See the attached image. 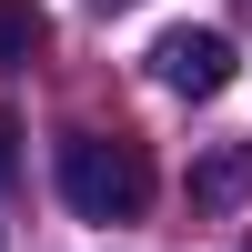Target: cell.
<instances>
[{"label":"cell","mask_w":252,"mask_h":252,"mask_svg":"<svg viewBox=\"0 0 252 252\" xmlns=\"http://www.w3.org/2000/svg\"><path fill=\"white\" fill-rule=\"evenodd\" d=\"M40 40H51V20H40V0H0V61H31Z\"/></svg>","instance_id":"obj_4"},{"label":"cell","mask_w":252,"mask_h":252,"mask_svg":"<svg viewBox=\"0 0 252 252\" xmlns=\"http://www.w3.org/2000/svg\"><path fill=\"white\" fill-rule=\"evenodd\" d=\"M61 202L81 222H131L152 202V161L141 141H111V131H71L61 141Z\"/></svg>","instance_id":"obj_1"},{"label":"cell","mask_w":252,"mask_h":252,"mask_svg":"<svg viewBox=\"0 0 252 252\" xmlns=\"http://www.w3.org/2000/svg\"><path fill=\"white\" fill-rule=\"evenodd\" d=\"M152 81H161V91H182V101H212V91H232V40L182 20V31H161V40H152Z\"/></svg>","instance_id":"obj_2"},{"label":"cell","mask_w":252,"mask_h":252,"mask_svg":"<svg viewBox=\"0 0 252 252\" xmlns=\"http://www.w3.org/2000/svg\"><path fill=\"white\" fill-rule=\"evenodd\" d=\"M10 172H20V121L0 111V182H10Z\"/></svg>","instance_id":"obj_5"},{"label":"cell","mask_w":252,"mask_h":252,"mask_svg":"<svg viewBox=\"0 0 252 252\" xmlns=\"http://www.w3.org/2000/svg\"><path fill=\"white\" fill-rule=\"evenodd\" d=\"M242 192H252V152H242V141L202 152V172H192V202H202V212H232Z\"/></svg>","instance_id":"obj_3"}]
</instances>
